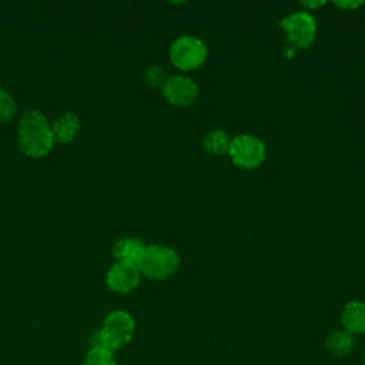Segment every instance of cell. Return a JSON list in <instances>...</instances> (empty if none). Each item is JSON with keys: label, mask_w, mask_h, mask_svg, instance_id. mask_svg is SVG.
Masks as SVG:
<instances>
[{"label": "cell", "mask_w": 365, "mask_h": 365, "mask_svg": "<svg viewBox=\"0 0 365 365\" xmlns=\"http://www.w3.org/2000/svg\"><path fill=\"white\" fill-rule=\"evenodd\" d=\"M80 130V120L74 113H64L51 125V133L54 141L68 143L71 141Z\"/></svg>", "instance_id": "cell-11"}, {"label": "cell", "mask_w": 365, "mask_h": 365, "mask_svg": "<svg viewBox=\"0 0 365 365\" xmlns=\"http://www.w3.org/2000/svg\"><path fill=\"white\" fill-rule=\"evenodd\" d=\"M279 26L285 31L288 46L294 48L309 47L317 34L315 19L307 11H297L281 19Z\"/></svg>", "instance_id": "cell-6"}, {"label": "cell", "mask_w": 365, "mask_h": 365, "mask_svg": "<svg viewBox=\"0 0 365 365\" xmlns=\"http://www.w3.org/2000/svg\"><path fill=\"white\" fill-rule=\"evenodd\" d=\"M207 53L205 43L195 36H180L170 46V60L182 71L200 68L207 58Z\"/></svg>", "instance_id": "cell-4"}, {"label": "cell", "mask_w": 365, "mask_h": 365, "mask_svg": "<svg viewBox=\"0 0 365 365\" xmlns=\"http://www.w3.org/2000/svg\"><path fill=\"white\" fill-rule=\"evenodd\" d=\"M341 324L344 331L351 335L365 332V302L349 301L341 314Z\"/></svg>", "instance_id": "cell-9"}, {"label": "cell", "mask_w": 365, "mask_h": 365, "mask_svg": "<svg viewBox=\"0 0 365 365\" xmlns=\"http://www.w3.org/2000/svg\"><path fill=\"white\" fill-rule=\"evenodd\" d=\"M140 271L137 265L131 264H123V262H115L107 272V287L113 292L118 294H127L131 289L137 287L140 282Z\"/></svg>", "instance_id": "cell-8"}, {"label": "cell", "mask_w": 365, "mask_h": 365, "mask_svg": "<svg viewBox=\"0 0 365 365\" xmlns=\"http://www.w3.org/2000/svg\"><path fill=\"white\" fill-rule=\"evenodd\" d=\"M144 78H145V81H147L150 86H153V87H158V86L163 87V84H164V81H165L164 71H163L161 67H158V66H150V67H147V70L144 71Z\"/></svg>", "instance_id": "cell-16"}, {"label": "cell", "mask_w": 365, "mask_h": 365, "mask_svg": "<svg viewBox=\"0 0 365 365\" xmlns=\"http://www.w3.org/2000/svg\"><path fill=\"white\" fill-rule=\"evenodd\" d=\"M180 265V257L175 250L167 245H145L137 268L140 274L150 279H165L171 277Z\"/></svg>", "instance_id": "cell-3"}, {"label": "cell", "mask_w": 365, "mask_h": 365, "mask_svg": "<svg viewBox=\"0 0 365 365\" xmlns=\"http://www.w3.org/2000/svg\"><path fill=\"white\" fill-rule=\"evenodd\" d=\"M362 358H364V364H365V349H364V355H362Z\"/></svg>", "instance_id": "cell-19"}, {"label": "cell", "mask_w": 365, "mask_h": 365, "mask_svg": "<svg viewBox=\"0 0 365 365\" xmlns=\"http://www.w3.org/2000/svg\"><path fill=\"white\" fill-rule=\"evenodd\" d=\"M354 345H355L354 335H351L344 329L332 331L331 334H328L325 339V348L334 356H345L351 354L354 349Z\"/></svg>", "instance_id": "cell-12"}, {"label": "cell", "mask_w": 365, "mask_h": 365, "mask_svg": "<svg viewBox=\"0 0 365 365\" xmlns=\"http://www.w3.org/2000/svg\"><path fill=\"white\" fill-rule=\"evenodd\" d=\"M17 111V104L11 94L0 87V123L10 121Z\"/></svg>", "instance_id": "cell-15"}, {"label": "cell", "mask_w": 365, "mask_h": 365, "mask_svg": "<svg viewBox=\"0 0 365 365\" xmlns=\"http://www.w3.org/2000/svg\"><path fill=\"white\" fill-rule=\"evenodd\" d=\"M230 135L222 130H211L204 135V147L208 153L215 155L228 154L231 145Z\"/></svg>", "instance_id": "cell-13"}, {"label": "cell", "mask_w": 365, "mask_h": 365, "mask_svg": "<svg viewBox=\"0 0 365 365\" xmlns=\"http://www.w3.org/2000/svg\"><path fill=\"white\" fill-rule=\"evenodd\" d=\"M302 6H307V7H318V6H321V4H324V1H318V3H308V1H302L301 3Z\"/></svg>", "instance_id": "cell-18"}, {"label": "cell", "mask_w": 365, "mask_h": 365, "mask_svg": "<svg viewBox=\"0 0 365 365\" xmlns=\"http://www.w3.org/2000/svg\"><path fill=\"white\" fill-rule=\"evenodd\" d=\"M362 3L361 1H335V6L338 7H342V9H355L358 6H361Z\"/></svg>", "instance_id": "cell-17"}, {"label": "cell", "mask_w": 365, "mask_h": 365, "mask_svg": "<svg viewBox=\"0 0 365 365\" xmlns=\"http://www.w3.org/2000/svg\"><path fill=\"white\" fill-rule=\"evenodd\" d=\"M161 90L165 100L177 107H187L198 97V86L185 76H171L165 78Z\"/></svg>", "instance_id": "cell-7"}, {"label": "cell", "mask_w": 365, "mask_h": 365, "mask_svg": "<svg viewBox=\"0 0 365 365\" xmlns=\"http://www.w3.org/2000/svg\"><path fill=\"white\" fill-rule=\"evenodd\" d=\"M144 247L145 245L138 238H134V237L120 238L113 247V255L117 259V262L137 265Z\"/></svg>", "instance_id": "cell-10"}, {"label": "cell", "mask_w": 365, "mask_h": 365, "mask_svg": "<svg viewBox=\"0 0 365 365\" xmlns=\"http://www.w3.org/2000/svg\"><path fill=\"white\" fill-rule=\"evenodd\" d=\"M83 365H117L114 359V352L101 348V346H91L87 352Z\"/></svg>", "instance_id": "cell-14"}, {"label": "cell", "mask_w": 365, "mask_h": 365, "mask_svg": "<svg viewBox=\"0 0 365 365\" xmlns=\"http://www.w3.org/2000/svg\"><path fill=\"white\" fill-rule=\"evenodd\" d=\"M228 154L235 165L254 170L265 160V144L255 135L240 134L231 140Z\"/></svg>", "instance_id": "cell-5"}, {"label": "cell", "mask_w": 365, "mask_h": 365, "mask_svg": "<svg viewBox=\"0 0 365 365\" xmlns=\"http://www.w3.org/2000/svg\"><path fill=\"white\" fill-rule=\"evenodd\" d=\"M135 322L123 309L111 311L103 321L101 329L91 336V346H101L111 352L124 348L133 338Z\"/></svg>", "instance_id": "cell-2"}, {"label": "cell", "mask_w": 365, "mask_h": 365, "mask_svg": "<svg viewBox=\"0 0 365 365\" xmlns=\"http://www.w3.org/2000/svg\"><path fill=\"white\" fill-rule=\"evenodd\" d=\"M20 150L30 157H44L54 145L51 127L38 110L24 113L19 123Z\"/></svg>", "instance_id": "cell-1"}]
</instances>
